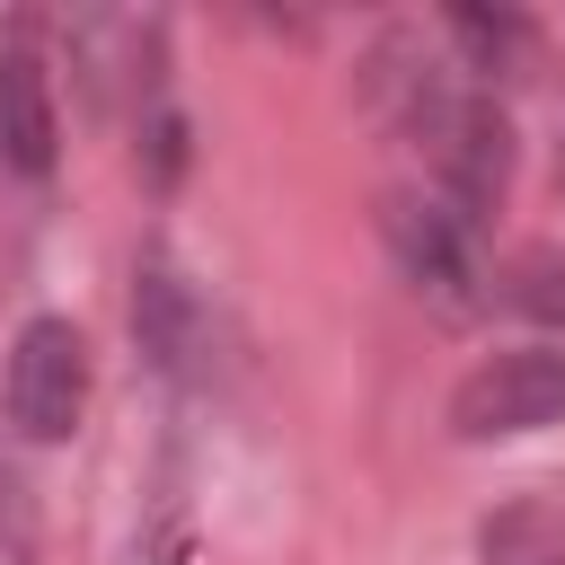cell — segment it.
Segmentation results:
<instances>
[{
	"instance_id": "cell-1",
	"label": "cell",
	"mask_w": 565,
	"mask_h": 565,
	"mask_svg": "<svg viewBox=\"0 0 565 565\" xmlns=\"http://www.w3.org/2000/svg\"><path fill=\"white\" fill-rule=\"evenodd\" d=\"M415 141L433 150L441 212H450L459 230H477V221L503 203V185H512V115H503L486 88H450V97L415 124Z\"/></svg>"
},
{
	"instance_id": "cell-2",
	"label": "cell",
	"mask_w": 565,
	"mask_h": 565,
	"mask_svg": "<svg viewBox=\"0 0 565 565\" xmlns=\"http://www.w3.org/2000/svg\"><path fill=\"white\" fill-rule=\"evenodd\" d=\"M0 406L26 441H71L79 406H88V344L71 318H26L0 371Z\"/></svg>"
},
{
	"instance_id": "cell-3",
	"label": "cell",
	"mask_w": 565,
	"mask_h": 565,
	"mask_svg": "<svg viewBox=\"0 0 565 565\" xmlns=\"http://www.w3.org/2000/svg\"><path fill=\"white\" fill-rule=\"evenodd\" d=\"M565 415V353L556 344H512L494 362H477L450 388V433L459 441H512Z\"/></svg>"
},
{
	"instance_id": "cell-4",
	"label": "cell",
	"mask_w": 565,
	"mask_h": 565,
	"mask_svg": "<svg viewBox=\"0 0 565 565\" xmlns=\"http://www.w3.org/2000/svg\"><path fill=\"white\" fill-rule=\"evenodd\" d=\"M380 238H388L397 274H406L441 318H468V309H477V230H459L441 203L388 194V203H380Z\"/></svg>"
},
{
	"instance_id": "cell-5",
	"label": "cell",
	"mask_w": 565,
	"mask_h": 565,
	"mask_svg": "<svg viewBox=\"0 0 565 565\" xmlns=\"http://www.w3.org/2000/svg\"><path fill=\"white\" fill-rule=\"evenodd\" d=\"M62 150V115H53V53L35 18L0 26V159L18 177H44Z\"/></svg>"
},
{
	"instance_id": "cell-6",
	"label": "cell",
	"mask_w": 565,
	"mask_h": 565,
	"mask_svg": "<svg viewBox=\"0 0 565 565\" xmlns=\"http://www.w3.org/2000/svg\"><path fill=\"white\" fill-rule=\"evenodd\" d=\"M132 335L168 380H203V362H212V318H203L194 282L168 265V247H141V265H132Z\"/></svg>"
},
{
	"instance_id": "cell-7",
	"label": "cell",
	"mask_w": 565,
	"mask_h": 565,
	"mask_svg": "<svg viewBox=\"0 0 565 565\" xmlns=\"http://www.w3.org/2000/svg\"><path fill=\"white\" fill-rule=\"evenodd\" d=\"M477 556H486V565H565V512H556L547 494H512V503L486 512Z\"/></svg>"
},
{
	"instance_id": "cell-8",
	"label": "cell",
	"mask_w": 565,
	"mask_h": 565,
	"mask_svg": "<svg viewBox=\"0 0 565 565\" xmlns=\"http://www.w3.org/2000/svg\"><path fill=\"white\" fill-rule=\"evenodd\" d=\"M503 300L539 327H565V247H521L503 265Z\"/></svg>"
},
{
	"instance_id": "cell-9",
	"label": "cell",
	"mask_w": 565,
	"mask_h": 565,
	"mask_svg": "<svg viewBox=\"0 0 565 565\" xmlns=\"http://www.w3.org/2000/svg\"><path fill=\"white\" fill-rule=\"evenodd\" d=\"M450 35L468 44V71H512L530 53V26L512 9H450Z\"/></svg>"
},
{
	"instance_id": "cell-10",
	"label": "cell",
	"mask_w": 565,
	"mask_h": 565,
	"mask_svg": "<svg viewBox=\"0 0 565 565\" xmlns=\"http://www.w3.org/2000/svg\"><path fill=\"white\" fill-rule=\"evenodd\" d=\"M177 168H185V124H177V115H168V106H159V115H150V177H159V185H168V177H177Z\"/></svg>"
}]
</instances>
